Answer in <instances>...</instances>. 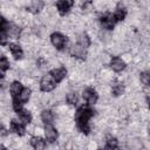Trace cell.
<instances>
[{
    "mask_svg": "<svg viewBox=\"0 0 150 150\" xmlns=\"http://www.w3.org/2000/svg\"><path fill=\"white\" fill-rule=\"evenodd\" d=\"M66 101L67 103H69L70 105H76L77 102H79V95L76 91H71V93H68L67 96H66Z\"/></svg>",
    "mask_w": 150,
    "mask_h": 150,
    "instance_id": "23",
    "label": "cell"
},
{
    "mask_svg": "<svg viewBox=\"0 0 150 150\" xmlns=\"http://www.w3.org/2000/svg\"><path fill=\"white\" fill-rule=\"evenodd\" d=\"M124 93V84L122 82H118V81H115L112 84H111V94L114 96H120Z\"/></svg>",
    "mask_w": 150,
    "mask_h": 150,
    "instance_id": "20",
    "label": "cell"
},
{
    "mask_svg": "<svg viewBox=\"0 0 150 150\" xmlns=\"http://www.w3.org/2000/svg\"><path fill=\"white\" fill-rule=\"evenodd\" d=\"M50 42L57 50H64L68 45V38L60 32H54L50 34Z\"/></svg>",
    "mask_w": 150,
    "mask_h": 150,
    "instance_id": "2",
    "label": "cell"
},
{
    "mask_svg": "<svg viewBox=\"0 0 150 150\" xmlns=\"http://www.w3.org/2000/svg\"><path fill=\"white\" fill-rule=\"evenodd\" d=\"M76 43L87 49L90 46V38H89V35L87 33H84V32L81 33V34H79L77 35V39H76Z\"/></svg>",
    "mask_w": 150,
    "mask_h": 150,
    "instance_id": "17",
    "label": "cell"
},
{
    "mask_svg": "<svg viewBox=\"0 0 150 150\" xmlns=\"http://www.w3.org/2000/svg\"><path fill=\"white\" fill-rule=\"evenodd\" d=\"M95 110L89 105H81L77 108V110L75 111V123H76V128L84 135H89L90 132V127H89V120L94 116Z\"/></svg>",
    "mask_w": 150,
    "mask_h": 150,
    "instance_id": "1",
    "label": "cell"
},
{
    "mask_svg": "<svg viewBox=\"0 0 150 150\" xmlns=\"http://www.w3.org/2000/svg\"><path fill=\"white\" fill-rule=\"evenodd\" d=\"M16 115H18V117H19V120H20V122H22L23 124H29L30 122H32V114L28 111V110H26V109H21V110H19V111H16Z\"/></svg>",
    "mask_w": 150,
    "mask_h": 150,
    "instance_id": "16",
    "label": "cell"
},
{
    "mask_svg": "<svg viewBox=\"0 0 150 150\" xmlns=\"http://www.w3.org/2000/svg\"><path fill=\"white\" fill-rule=\"evenodd\" d=\"M41 120H42V122L45 124H52L53 121H54V114H53V111L49 110V109L42 110V112H41Z\"/></svg>",
    "mask_w": 150,
    "mask_h": 150,
    "instance_id": "21",
    "label": "cell"
},
{
    "mask_svg": "<svg viewBox=\"0 0 150 150\" xmlns=\"http://www.w3.org/2000/svg\"><path fill=\"white\" fill-rule=\"evenodd\" d=\"M109 66H110V68H111L114 71L120 73V71H122V70L125 69L127 63H125L121 57H118V56H114V57H111Z\"/></svg>",
    "mask_w": 150,
    "mask_h": 150,
    "instance_id": "10",
    "label": "cell"
},
{
    "mask_svg": "<svg viewBox=\"0 0 150 150\" xmlns=\"http://www.w3.org/2000/svg\"><path fill=\"white\" fill-rule=\"evenodd\" d=\"M55 5H56V8H57L59 14L61 16H63L67 13H69V11L71 9V7L74 6V1H71V0H60Z\"/></svg>",
    "mask_w": 150,
    "mask_h": 150,
    "instance_id": "7",
    "label": "cell"
},
{
    "mask_svg": "<svg viewBox=\"0 0 150 150\" xmlns=\"http://www.w3.org/2000/svg\"><path fill=\"white\" fill-rule=\"evenodd\" d=\"M118 141L116 137L108 135L105 138V145L103 148V150H118Z\"/></svg>",
    "mask_w": 150,
    "mask_h": 150,
    "instance_id": "15",
    "label": "cell"
},
{
    "mask_svg": "<svg viewBox=\"0 0 150 150\" xmlns=\"http://www.w3.org/2000/svg\"><path fill=\"white\" fill-rule=\"evenodd\" d=\"M82 97H83V100L86 101L87 104L93 105V104H95V103L97 102V100H98V94H97V91H96L94 88L87 87V88H84L83 91H82Z\"/></svg>",
    "mask_w": 150,
    "mask_h": 150,
    "instance_id": "5",
    "label": "cell"
},
{
    "mask_svg": "<svg viewBox=\"0 0 150 150\" xmlns=\"http://www.w3.org/2000/svg\"><path fill=\"white\" fill-rule=\"evenodd\" d=\"M57 83L56 81L52 77V75L48 73L47 75H43L40 80V90L43 93H49L56 88Z\"/></svg>",
    "mask_w": 150,
    "mask_h": 150,
    "instance_id": "3",
    "label": "cell"
},
{
    "mask_svg": "<svg viewBox=\"0 0 150 150\" xmlns=\"http://www.w3.org/2000/svg\"><path fill=\"white\" fill-rule=\"evenodd\" d=\"M23 88H25V87L22 86V83H21V82H19V81H13V82H12V84L9 86V93H11L12 100L18 98V97L21 95V93H22Z\"/></svg>",
    "mask_w": 150,
    "mask_h": 150,
    "instance_id": "12",
    "label": "cell"
},
{
    "mask_svg": "<svg viewBox=\"0 0 150 150\" xmlns=\"http://www.w3.org/2000/svg\"><path fill=\"white\" fill-rule=\"evenodd\" d=\"M69 54H70L73 57H75V59L86 60V57H87V49L76 43V45H73V46L69 48Z\"/></svg>",
    "mask_w": 150,
    "mask_h": 150,
    "instance_id": "6",
    "label": "cell"
},
{
    "mask_svg": "<svg viewBox=\"0 0 150 150\" xmlns=\"http://www.w3.org/2000/svg\"><path fill=\"white\" fill-rule=\"evenodd\" d=\"M49 74L52 75V77L56 81V83H60L63 81V79L67 76V69L64 67H59V68H54L49 71Z\"/></svg>",
    "mask_w": 150,
    "mask_h": 150,
    "instance_id": "11",
    "label": "cell"
},
{
    "mask_svg": "<svg viewBox=\"0 0 150 150\" xmlns=\"http://www.w3.org/2000/svg\"><path fill=\"white\" fill-rule=\"evenodd\" d=\"M0 150H7V149H6V146H5L4 144H1V145H0Z\"/></svg>",
    "mask_w": 150,
    "mask_h": 150,
    "instance_id": "26",
    "label": "cell"
},
{
    "mask_svg": "<svg viewBox=\"0 0 150 150\" xmlns=\"http://www.w3.org/2000/svg\"><path fill=\"white\" fill-rule=\"evenodd\" d=\"M8 48H9V52H11V54L13 55V57H14L15 60L22 59V56H23V50H22V48H21V46H20L19 43L11 42V43L8 45Z\"/></svg>",
    "mask_w": 150,
    "mask_h": 150,
    "instance_id": "14",
    "label": "cell"
},
{
    "mask_svg": "<svg viewBox=\"0 0 150 150\" xmlns=\"http://www.w3.org/2000/svg\"><path fill=\"white\" fill-rule=\"evenodd\" d=\"M114 16H115L117 22L123 21L127 16V8L124 6H121V4H118L117 7H116V11L114 12Z\"/></svg>",
    "mask_w": 150,
    "mask_h": 150,
    "instance_id": "18",
    "label": "cell"
},
{
    "mask_svg": "<svg viewBox=\"0 0 150 150\" xmlns=\"http://www.w3.org/2000/svg\"><path fill=\"white\" fill-rule=\"evenodd\" d=\"M139 80L144 87H150V73L149 71H142L139 74Z\"/></svg>",
    "mask_w": 150,
    "mask_h": 150,
    "instance_id": "24",
    "label": "cell"
},
{
    "mask_svg": "<svg viewBox=\"0 0 150 150\" xmlns=\"http://www.w3.org/2000/svg\"><path fill=\"white\" fill-rule=\"evenodd\" d=\"M43 6H45V2L43 1H32L29 4V6L27 7V11L30 12V13H33V14H38L43 8Z\"/></svg>",
    "mask_w": 150,
    "mask_h": 150,
    "instance_id": "19",
    "label": "cell"
},
{
    "mask_svg": "<svg viewBox=\"0 0 150 150\" xmlns=\"http://www.w3.org/2000/svg\"><path fill=\"white\" fill-rule=\"evenodd\" d=\"M100 23L103 28L108 29V30H111L114 29L115 25L117 23L115 16H114V13H110V12H105L103 14L100 15Z\"/></svg>",
    "mask_w": 150,
    "mask_h": 150,
    "instance_id": "4",
    "label": "cell"
},
{
    "mask_svg": "<svg viewBox=\"0 0 150 150\" xmlns=\"http://www.w3.org/2000/svg\"><path fill=\"white\" fill-rule=\"evenodd\" d=\"M9 69V61L5 55H1L0 57V71H1V79L4 80L6 70Z\"/></svg>",
    "mask_w": 150,
    "mask_h": 150,
    "instance_id": "22",
    "label": "cell"
},
{
    "mask_svg": "<svg viewBox=\"0 0 150 150\" xmlns=\"http://www.w3.org/2000/svg\"><path fill=\"white\" fill-rule=\"evenodd\" d=\"M98 150H103V149H98Z\"/></svg>",
    "mask_w": 150,
    "mask_h": 150,
    "instance_id": "27",
    "label": "cell"
},
{
    "mask_svg": "<svg viewBox=\"0 0 150 150\" xmlns=\"http://www.w3.org/2000/svg\"><path fill=\"white\" fill-rule=\"evenodd\" d=\"M45 138L48 143H54L56 139H57V130L53 127V124H45Z\"/></svg>",
    "mask_w": 150,
    "mask_h": 150,
    "instance_id": "8",
    "label": "cell"
},
{
    "mask_svg": "<svg viewBox=\"0 0 150 150\" xmlns=\"http://www.w3.org/2000/svg\"><path fill=\"white\" fill-rule=\"evenodd\" d=\"M146 102H148V107L150 109V96H146Z\"/></svg>",
    "mask_w": 150,
    "mask_h": 150,
    "instance_id": "25",
    "label": "cell"
},
{
    "mask_svg": "<svg viewBox=\"0 0 150 150\" xmlns=\"http://www.w3.org/2000/svg\"><path fill=\"white\" fill-rule=\"evenodd\" d=\"M9 131L13 134H16L18 136H23L26 134V124H23L22 122L12 120L9 123Z\"/></svg>",
    "mask_w": 150,
    "mask_h": 150,
    "instance_id": "9",
    "label": "cell"
},
{
    "mask_svg": "<svg viewBox=\"0 0 150 150\" xmlns=\"http://www.w3.org/2000/svg\"><path fill=\"white\" fill-rule=\"evenodd\" d=\"M32 148L34 150H45L46 145H47V141L46 138H42L40 136H33L30 137V141H29Z\"/></svg>",
    "mask_w": 150,
    "mask_h": 150,
    "instance_id": "13",
    "label": "cell"
}]
</instances>
